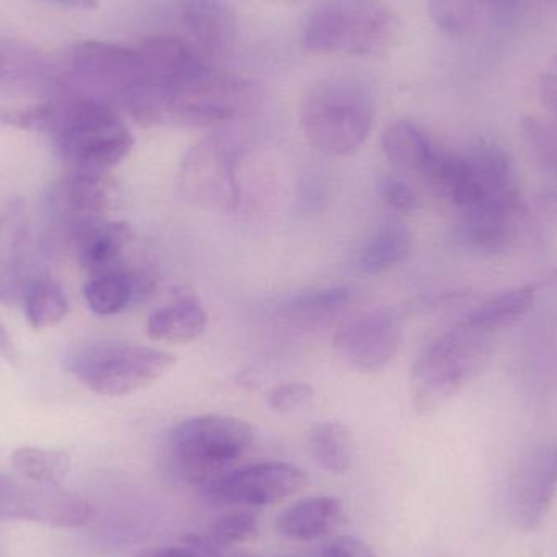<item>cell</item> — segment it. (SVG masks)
Listing matches in <instances>:
<instances>
[{
  "instance_id": "7bdbcfd3",
  "label": "cell",
  "mask_w": 557,
  "mask_h": 557,
  "mask_svg": "<svg viewBox=\"0 0 557 557\" xmlns=\"http://www.w3.org/2000/svg\"><path fill=\"white\" fill-rule=\"evenodd\" d=\"M555 72H556V74H557V55H556V58H555Z\"/></svg>"
},
{
  "instance_id": "7402d4cb",
  "label": "cell",
  "mask_w": 557,
  "mask_h": 557,
  "mask_svg": "<svg viewBox=\"0 0 557 557\" xmlns=\"http://www.w3.org/2000/svg\"><path fill=\"white\" fill-rule=\"evenodd\" d=\"M208 323L205 307L198 300L183 298L150 314L147 334L159 343H191L205 333Z\"/></svg>"
},
{
  "instance_id": "7a4b0ae2",
  "label": "cell",
  "mask_w": 557,
  "mask_h": 557,
  "mask_svg": "<svg viewBox=\"0 0 557 557\" xmlns=\"http://www.w3.org/2000/svg\"><path fill=\"white\" fill-rule=\"evenodd\" d=\"M375 116V100L369 88L347 77L317 82L300 110L308 143L331 157L357 152L372 133Z\"/></svg>"
},
{
  "instance_id": "74e56055",
  "label": "cell",
  "mask_w": 557,
  "mask_h": 557,
  "mask_svg": "<svg viewBox=\"0 0 557 557\" xmlns=\"http://www.w3.org/2000/svg\"><path fill=\"white\" fill-rule=\"evenodd\" d=\"M540 98L543 104L557 116V74L556 72H548L542 74L539 82Z\"/></svg>"
},
{
  "instance_id": "83f0119b",
  "label": "cell",
  "mask_w": 557,
  "mask_h": 557,
  "mask_svg": "<svg viewBox=\"0 0 557 557\" xmlns=\"http://www.w3.org/2000/svg\"><path fill=\"white\" fill-rule=\"evenodd\" d=\"M26 320L36 331L48 330L64 320L69 301L64 290L54 278L35 276L23 292Z\"/></svg>"
},
{
  "instance_id": "e0dca14e",
  "label": "cell",
  "mask_w": 557,
  "mask_h": 557,
  "mask_svg": "<svg viewBox=\"0 0 557 557\" xmlns=\"http://www.w3.org/2000/svg\"><path fill=\"white\" fill-rule=\"evenodd\" d=\"M180 18L193 48L208 61L224 58L237 42V15L224 0H183Z\"/></svg>"
},
{
  "instance_id": "e575fe53",
  "label": "cell",
  "mask_w": 557,
  "mask_h": 557,
  "mask_svg": "<svg viewBox=\"0 0 557 557\" xmlns=\"http://www.w3.org/2000/svg\"><path fill=\"white\" fill-rule=\"evenodd\" d=\"M46 121H48V103L0 110V123L16 129L45 131Z\"/></svg>"
},
{
  "instance_id": "ffe728a7",
  "label": "cell",
  "mask_w": 557,
  "mask_h": 557,
  "mask_svg": "<svg viewBox=\"0 0 557 557\" xmlns=\"http://www.w3.org/2000/svg\"><path fill=\"white\" fill-rule=\"evenodd\" d=\"M386 159L406 173L425 180L442 147L418 124L408 120L395 121L382 137Z\"/></svg>"
},
{
  "instance_id": "ac0fdd59",
  "label": "cell",
  "mask_w": 557,
  "mask_h": 557,
  "mask_svg": "<svg viewBox=\"0 0 557 557\" xmlns=\"http://www.w3.org/2000/svg\"><path fill=\"white\" fill-rule=\"evenodd\" d=\"M156 288V278L143 270L117 267L94 274L85 284L84 295L88 307L100 317H113L129 305L146 300Z\"/></svg>"
},
{
  "instance_id": "603a6c76",
  "label": "cell",
  "mask_w": 557,
  "mask_h": 557,
  "mask_svg": "<svg viewBox=\"0 0 557 557\" xmlns=\"http://www.w3.org/2000/svg\"><path fill=\"white\" fill-rule=\"evenodd\" d=\"M513 214L493 211V209H461L457 224V235L465 245L474 250H506L513 237Z\"/></svg>"
},
{
  "instance_id": "ba28073f",
  "label": "cell",
  "mask_w": 557,
  "mask_h": 557,
  "mask_svg": "<svg viewBox=\"0 0 557 557\" xmlns=\"http://www.w3.org/2000/svg\"><path fill=\"white\" fill-rule=\"evenodd\" d=\"M67 67L85 95L123 108L146 87L139 51L127 46L98 39L75 42L69 49Z\"/></svg>"
},
{
  "instance_id": "277c9868",
  "label": "cell",
  "mask_w": 557,
  "mask_h": 557,
  "mask_svg": "<svg viewBox=\"0 0 557 557\" xmlns=\"http://www.w3.org/2000/svg\"><path fill=\"white\" fill-rule=\"evenodd\" d=\"M260 90L253 82L214 65L199 71L157 95L159 124L182 127H214L253 111Z\"/></svg>"
},
{
  "instance_id": "9a60e30c",
  "label": "cell",
  "mask_w": 557,
  "mask_h": 557,
  "mask_svg": "<svg viewBox=\"0 0 557 557\" xmlns=\"http://www.w3.org/2000/svg\"><path fill=\"white\" fill-rule=\"evenodd\" d=\"M35 253L33 222L25 202L13 201L0 214V301L5 305L22 300L32 281Z\"/></svg>"
},
{
  "instance_id": "1f68e13d",
  "label": "cell",
  "mask_w": 557,
  "mask_h": 557,
  "mask_svg": "<svg viewBox=\"0 0 557 557\" xmlns=\"http://www.w3.org/2000/svg\"><path fill=\"white\" fill-rule=\"evenodd\" d=\"M522 133L543 169L557 176V121L525 117L522 121Z\"/></svg>"
},
{
  "instance_id": "7c38bea8",
  "label": "cell",
  "mask_w": 557,
  "mask_h": 557,
  "mask_svg": "<svg viewBox=\"0 0 557 557\" xmlns=\"http://www.w3.org/2000/svg\"><path fill=\"white\" fill-rule=\"evenodd\" d=\"M557 491V445H539L513 470L507 487V516L522 532H535L552 510Z\"/></svg>"
},
{
  "instance_id": "ab89813d",
  "label": "cell",
  "mask_w": 557,
  "mask_h": 557,
  "mask_svg": "<svg viewBox=\"0 0 557 557\" xmlns=\"http://www.w3.org/2000/svg\"><path fill=\"white\" fill-rule=\"evenodd\" d=\"M59 5L71 7L77 10H95L98 9V0H51Z\"/></svg>"
},
{
  "instance_id": "b9f144b4",
  "label": "cell",
  "mask_w": 557,
  "mask_h": 557,
  "mask_svg": "<svg viewBox=\"0 0 557 557\" xmlns=\"http://www.w3.org/2000/svg\"><path fill=\"white\" fill-rule=\"evenodd\" d=\"M3 72H5V58H3L2 52H0V77H2Z\"/></svg>"
},
{
  "instance_id": "f546056e",
  "label": "cell",
  "mask_w": 557,
  "mask_h": 557,
  "mask_svg": "<svg viewBox=\"0 0 557 557\" xmlns=\"http://www.w3.org/2000/svg\"><path fill=\"white\" fill-rule=\"evenodd\" d=\"M429 13L448 36H465L476 23V0H429Z\"/></svg>"
},
{
  "instance_id": "8fae6325",
  "label": "cell",
  "mask_w": 557,
  "mask_h": 557,
  "mask_svg": "<svg viewBox=\"0 0 557 557\" xmlns=\"http://www.w3.org/2000/svg\"><path fill=\"white\" fill-rule=\"evenodd\" d=\"M0 517L78 529L94 519V507L59 484L0 476Z\"/></svg>"
},
{
  "instance_id": "30bf717a",
  "label": "cell",
  "mask_w": 557,
  "mask_h": 557,
  "mask_svg": "<svg viewBox=\"0 0 557 557\" xmlns=\"http://www.w3.org/2000/svg\"><path fill=\"white\" fill-rule=\"evenodd\" d=\"M110 173H78L62 178L49 191L48 209L55 234L69 247L95 225L108 221L113 205Z\"/></svg>"
},
{
  "instance_id": "5b68a950",
  "label": "cell",
  "mask_w": 557,
  "mask_h": 557,
  "mask_svg": "<svg viewBox=\"0 0 557 557\" xmlns=\"http://www.w3.org/2000/svg\"><path fill=\"white\" fill-rule=\"evenodd\" d=\"M255 442V429L234 416L208 414L186 419L169 435V455L176 476L205 484L231 470Z\"/></svg>"
},
{
  "instance_id": "8992f818",
  "label": "cell",
  "mask_w": 557,
  "mask_h": 557,
  "mask_svg": "<svg viewBox=\"0 0 557 557\" xmlns=\"http://www.w3.org/2000/svg\"><path fill=\"white\" fill-rule=\"evenodd\" d=\"M176 363L166 350L124 341H95L65 357L69 372L101 396H126L156 383Z\"/></svg>"
},
{
  "instance_id": "8d00e7d4",
  "label": "cell",
  "mask_w": 557,
  "mask_h": 557,
  "mask_svg": "<svg viewBox=\"0 0 557 557\" xmlns=\"http://www.w3.org/2000/svg\"><path fill=\"white\" fill-rule=\"evenodd\" d=\"M324 557H379L363 540L341 536L324 549Z\"/></svg>"
},
{
  "instance_id": "5bb4252c",
  "label": "cell",
  "mask_w": 557,
  "mask_h": 557,
  "mask_svg": "<svg viewBox=\"0 0 557 557\" xmlns=\"http://www.w3.org/2000/svg\"><path fill=\"white\" fill-rule=\"evenodd\" d=\"M463 156L473 182V201L463 209L484 208L516 215L520 208V185L509 153L497 144L476 140Z\"/></svg>"
},
{
  "instance_id": "d6a6232c",
  "label": "cell",
  "mask_w": 557,
  "mask_h": 557,
  "mask_svg": "<svg viewBox=\"0 0 557 557\" xmlns=\"http://www.w3.org/2000/svg\"><path fill=\"white\" fill-rule=\"evenodd\" d=\"M380 196L386 206L393 211L401 212V214H412L418 211L419 198L411 185L399 178V176L383 175L380 176L379 185Z\"/></svg>"
},
{
  "instance_id": "4fadbf2b",
  "label": "cell",
  "mask_w": 557,
  "mask_h": 557,
  "mask_svg": "<svg viewBox=\"0 0 557 557\" xmlns=\"http://www.w3.org/2000/svg\"><path fill=\"white\" fill-rule=\"evenodd\" d=\"M403 343V326L393 311H367L344 324L334 336V349L356 369L376 372L385 369Z\"/></svg>"
},
{
  "instance_id": "cb8c5ba5",
  "label": "cell",
  "mask_w": 557,
  "mask_h": 557,
  "mask_svg": "<svg viewBox=\"0 0 557 557\" xmlns=\"http://www.w3.org/2000/svg\"><path fill=\"white\" fill-rule=\"evenodd\" d=\"M412 235L398 222L382 225L360 248L357 267L367 276H380L408 260Z\"/></svg>"
},
{
  "instance_id": "ee69618b",
  "label": "cell",
  "mask_w": 557,
  "mask_h": 557,
  "mask_svg": "<svg viewBox=\"0 0 557 557\" xmlns=\"http://www.w3.org/2000/svg\"><path fill=\"white\" fill-rule=\"evenodd\" d=\"M546 2H557V0H546Z\"/></svg>"
},
{
  "instance_id": "d590c367",
  "label": "cell",
  "mask_w": 557,
  "mask_h": 557,
  "mask_svg": "<svg viewBox=\"0 0 557 557\" xmlns=\"http://www.w3.org/2000/svg\"><path fill=\"white\" fill-rule=\"evenodd\" d=\"M191 546H159V548L144 549L134 557H224L219 555L218 548L206 539L191 536Z\"/></svg>"
},
{
  "instance_id": "2e32d148",
  "label": "cell",
  "mask_w": 557,
  "mask_h": 557,
  "mask_svg": "<svg viewBox=\"0 0 557 557\" xmlns=\"http://www.w3.org/2000/svg\"><path fill=\"white\" fill-rule=\"evenodd\" d=\"M185 169L186 189L201 201L222 206L237 201L234 150L224 137L218 134L199 143L189 152Z\"/></svg>"
},
{
  "instance_id": "4dcf8cb0",
  "label": "cell",
  "mask_w": 557,
  "mask_h": 557,
  "mask_svg": "<svg viewBox=\"0 0 557 557\" xmlns=\"http://www.w3.org/2000/svg\"><path fill=\"white\" fill-rule=\"evenodd\" d=\"M260 522L250 510H232L219 517L209 529V543L215 546L242 545L258 535Z\"/></svg>"
},
{
  "instance_id": "f35d334b",
  "label": "cell",
  "mask_w": 557,
  "mask_h": 557,
  "mask_svg": "<svg viewBox=\"0 0 557 557\" xmlns=\"http://www.w3.org/2000/svg\"><path fill=\"white\" fill-rule=\"evenodd\" d=\"M0 357L9 360V362H15L16 360L15 346H13V341L10 339L9 333H7L2 321H0Z\"/></svg>"
},
{
  "instance_id": "4316f807",
  "label": "cell",
  "mask_w": 557,
  "mask_h": 557,
  "mask_svg": "<svg viewBox=\"0 0 557 557\" xmlns=\"http://www.w3.org/2000/svg\"><path fill=\"white\" fill-rule=\"evenodd\" d=\"M311 457L326 473L341 474L349 471L354 460L352 434L337 421H324L314 425L308 435Z\"/></svg>"
},
{
  "instance_id": "6da1fadb",
  "label": "cell",
  "mask_w": 557,
  "mask_h": 557,
  "mask_svg": "<svg viewBox=\"0 0 557 557\" xmlns=\"http://www.w3.org/2000/svg\"><path fill=\"white\" fill-rule=\"evenodd\" d=\"M46 133L71 172L110 173L134 147V137L113 104L85 94L48 103Z\"/></svg>"
},
{
  "instance_id": "9c48e42d",
  "label": "cell",
  "mask_w": 557,
  "mask_h": 557,
  "mask_svg": "<svg viewBox=\"0 0 557 557\" xmlns=\"http://www.w3.org/2000/svg\"><path fill=\"white\" fill-rule=\"evenodd\" d=\"M307 474L290 463L268 461L231 468L199 487L201 499L212 507H267L297 494Z\"/></svg>"
},
{
  "instance_id": "484cf974",
  "label": "cell",
  "mask_w": 557,
  "mask_h": 557,
  "mask_svg": "<svg viewBox=\"0 0 557 557\" xmlns=\"http://www.w3.org/2000/svg\"><path fill=\"white\" fill-rule=\"evenodd\" d=\"M536 290L539 287L535 284H529L503 292L471 310L463 320L478 330L496 334L497 331L510 326L532 310Z\"/></svg>"
},
{
  "instance_id": "60d3db41",
  "label": "cell",
  "mask_w": 557,
  "mask_h": 557,
  "mask_svg": "<svg viewBox=\"0 0 557 557\" xmlns=\"http://www.w3.org/2000/svg\"><path fill=\"white\" fill-rule=\"evenodd\" d=\"M487 2L496 9L503 10V12H512L519 7L520 0H487Z\"/></svg>"
},
{
  "instance_id": "52a82bcc",
  "label": "cell",
  "mask_w": 557,
  "mask_h": 557,
  "mask_svg": "<svg viewBox=\"0 0 557 557\" xmlns=\"http://www.w3.org/2000/svg\"><path fill=\"white\" fill-rule=\"evenodd\" d=\"M396 18L379 0H333L313 10L304 28L311 52L370 55L388 48Z\"/></svg>"
},
{
  "instance_id": "f1b7e54d",
  "label": "cell",
  "mask_w": 557,
  "mask_h": 557,
  "mask_svg": "<svg viewBox=\"0 0 557 557\" xmlns=\"http://www.w3.org/2000/svg\"><path fill=\"white\" fill-rule=\"evenodd\" d=\"M10 461L22 480L38 484H59L71 470L67 454L45 448H18L13 451Z\"/></svg>"
},
{
  "instance_id": "d4e9b609",
  "label": "cell",
  "mask_w": 557,
  "mask_h": 557,
  "mask_svg": "<svg viewBox=\"0 0 557 557\" xmlns=\"http://www.w3.org/2000/svg\"><path fill=\"white\" fill-rule=\"evenodd\" d=\"M352 300L347 287H326L305 292L281 308L282 317L298 326L320 327L343 313Z\"/></svg>"
},
{
  "instance_id": "3957f363",
  "label": "cell",
  "mask_w": 557,
  "mask_h": 557,
  "mask_svg": "<svg viewBox=\"0 0 557 557\" xmlns=\"http://www.w3.org/2000/svg\"><path fill=\"white\" fill-rule=\"evenodd\" d=\"M494 334L460 320L438 334L412 366V406L431 414L454 398L481 369L493 347Z\"/></svg>"
},
{
  "instance_id": "44dd1931",
  "label": "cell",
  "mask_w": 557,
  "mask_h": 557,
  "mask_svg": "<svg viewBox=\"0 0 557 557\" xmlns=\"http://www.w3.org/2000/svg\"><path fill=\"white\" fill-rule=\"evenodd\" d=\"M131 238L133 232L126 222L104 221L82 234L71 248L82 270L94 276L121 267V257Z\"/></svg>"
},
{
  "instance_id": "d6986e66",
  "label": "cell",
  "mask_w": 557,
  "mask_h": 557,
  "mask_svg": "<svg viewBox=\"0 0 557 557\" xmlns=\"http://www.w3.org/2000/svg\"><path fill=\"white\" fill-rule=\"evenodd\" d=\"M344 509L333 496H310L282 510L276 517L278 535L292 542H313L343 523Z\"/></svg>"
},
{
  "instance_id": "836d02e7",
  "label": "cell",
  "mask_w": 557,
  "mask_h": 557,
  "mask_svg": "<svg viewBox=\"0 0 557 557\" xmlns=\"http://www.w3.org/2000/svg\"><path fill=\"white\" fill-rule=\"evenodd\" d=\"M314 392L307 383H282L274 386L268 395V405L273 411L287 414V412L297 411L310 405Z\"/></svg>"
}]
</instances>
